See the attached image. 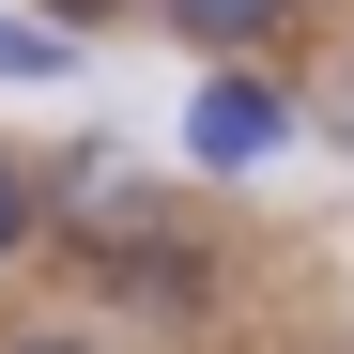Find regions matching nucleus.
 <instances>
[{
    "instance_id": "f257e3e1",
    "label": "nucleus",
    "mask_w": 354,
    "mask_h": 354,
    "mask_svg": "<svg viewBox=\"0 0 354 354\" xmlns=\"http://www.w3.org/2000/svg\"><path fill=\"white\" fill-rule=\"evenodd\" d=\"M62 216L93 231V247H108V262H139V247H154V216H169V201H154V169H139L124 139H93V154L62 169Z\"/></svg>"
},
{
    "instance_id": "f03ea898",
    "label": "nucleus",
    "mask_w": 354,
    "mask_h": 354,
    "mask_svg": "<svg viewBox=\"0 0 354 354\" xmlns=\"http://www.w3.org/2000/svg\"><path fill=\"white\" fill-rule=\"evenodd\" d=\"M292 139V93H262V77H201V108H185V154L216 169V185H231V169H262Z\"/></svg>"
},
{
    "instance_id": "7ed1b4c3",
    "label": "nucleus",
    "mask_w": 354,
    "mask_h": 354,
    "mask_svg": "<svg viewBox=\"0 0 354 354\" xmlns=\"http://www.w3.org/2000/svg\"><path fill=\"white\" fill-rule=\"evenodd\" d=\"M154 16L185 31V46H277V31H292V0H154Z\"/></svg>"
},
{
    "instance_id": "20e7f679",
    "label": "nucleus",
    "mask_w": 354,
    "mask_h": 354,
    "mask_svg": "<svg viewBox=\"0 0 354 354\" xmlns=\"http://www.w3.org/2000/svg\"><path fill=\"white\" fill-rule=\"evenodd\" d=\"M0 77H16V93H46V77H77V46L46 31V16H0Z\"/></svg>"
},
{
    "instance_id": "39448f33",
    "label": "nucleus",
    "mask_w": 354,
    "mask_h": 354,
    "mask_svg": "<svg viewBox=\"0 0 354 354\" xmlns=\"http://www.w3.org/2000/svg\"><path fill=\"white\" fill-rule=\"evenodd\" d=\"M31 231H46V185H31V169H16V154H0V262H16V247H31Z\"/></svg>"
},
{
    "instance_id": "423d86ee",
    "label": "nucleus",
    "mask_w": 354,
    "mask_h": 354,
    "mask_svg": "<svg viewBox=\"0 0 354 354\" xmlns=\"http://www.w3.org/2000/svg\"><path fill=\"white\" fill-rule=\"evenodd\" d=\"M31 354H77V339H31Z\"/></svg>"
}]
</instances>
